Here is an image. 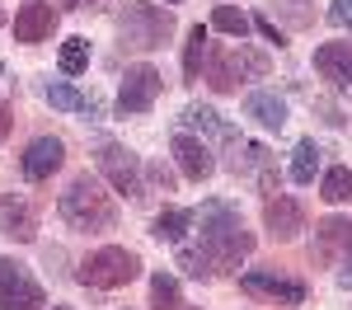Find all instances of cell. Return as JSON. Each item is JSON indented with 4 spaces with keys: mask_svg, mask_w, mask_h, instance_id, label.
<instances>
[{
    "mask_svg": "<svg viewBox=\"0 0 352 310\" xmlns=\"http://www.w3.org/2000/svg\"><path fill=\"white\" fill-rule=\"evenodd\" d=\"M202 80L212 85L217 94H230V89L244 80L240 47H207V71H202Z\"/></svg>",
    "mask_w": 352,
    "mask_h": 310,
    "instance_id": "7c38bea8",
    "label": "cell"
},
{
    "mask_svg": "<svg viewBox=\"0 0 352 310\" xmlns=\"http://www.w3.org/2000/svg\"><path fill=\"white\" fill-rule=\"evenodd\" d=\"M320 197H324V202H348V197H352V169H343V165L324 169V179H320Z\"/></svg>",
    "mask_w": 352,
    "mask_h": 310,
    "instance_id": "603a6c76",
    "label": "cell"
},
{
    "mask_svg": "<svg viewBox=\"0 0 352 310\" xmlns=\"http://www.w3.org/2000/svg\"><path fill=\"white\" fill-rule=\"evenodd\" d=\"M240 61H244V71H249V76H268V56H263V52L240 47Z\"/></svg>",
    "mask_w": 352,
    "mask_h": 310,
    "instance_id": "f1b7e54d",
    "label": "cell"
},
{
    "mask_svg": "<svg viewBox=\"0 0 352 310\" xmlns=\"http://www.w3.org/2000/svg\"><path fill=\"white\" fill-rule=\"evenodd\" d=\"M240 287L249 291V296H263V301H277V306H300V301H305V282L287 278V273H268V268L244 273Z\"/></svg>",
    "mask_w": 352,
    "mask_h": 310,
    "instance_id": "ba28073f",
    "label": "cell"
},
{
    "mask_svg": "<svg viewBox=\"0 0 352 310\" xmlns=\"http://www.w3.org/2000/svg\"><path fill=\"white\" fill-rule=\"evenodd\" d=\"M136 273H141V258H136L132 250H122V245H104V250H94L80 263V273H76V278H80L85 287L113 291V287H127Z\"/></svg>",
    "mask_w": 352,
    "mask_h": 310,
    "instance_id": "277c9868",
    "label": "cell"
},
{
    "mask_svg": "<svg viewBox=\"0 0 352 310\" xmlns=\"http://www.w3.org/2000/svg\"><path fill=\"white\" fill-rule=\"evenodd\" d=\"M174 268H184L188 278H197V282H207V278H221L217 273V263H212V254L202 250H192V245H174Z\"/></svg>",
    "mask_w": 352,
    "mask_h": 310,
    "instance_id": "ffe728a7",
    "label": "cell"
},
{
    "mask_svg": "<svg viewBox=\"0 0 352 310\" xmlns=\"http://www.w3.org/2000/svg\"><path fill=\"white\" fill-rule=\"evenodd\" d=\"M184 127H197V132H207V137H217V141H230L235 146V127L230 122H221V113L217 109H207V104H192L188 113H184Z\"/></svg>",
    "mask_w": 352,
    "mask_h": 310,
    "instance_id": "ac0fdd59",
    "label": "cell"
},
{
    "mask_svg": "<svg viewBox=\"0 0 352 310\" xmlns=\"http://www.w3.org/2000/svg\"><path fill=\"white\" fill-rule=\"evenodd\" d=\"M61 217H66V225H76V230L99 235V230H113L118 225V202H113V193L94 174H76L66 184V193H61Z\"/></svg>",
    "mask_w": 352,
    "mask_h": 310,
    "instance_id": "7a4b0ae2",
    "label": "cell"
},
{
    "mask_svg": "<svg viewBox=\"0 0 352 310\" xmlns=\"http://www.w3.org/2000/svg\"><path fill=\"white\" fill-rule=\"evenodd\" d=\"M146 174H151V184H160L164 193L174 188V174H169V169H164V165H151V169H146Z\"/></svg>",
    "mask_w": 352,
    "mask_h": 310,
    "instance_id": "d6a6232c",
    "label": "cell"
},
{
    "mask_svg": "<svg viewBox=\"0 0 352 310\" xmlns=\"http://www.w3.org/2000/svg\"><path fill=\"white\" fill-rule=\"evenodd\" d=\"M258 188H263L268 197H277L282 193V174H277L272 165H258Z\"/></svg>",
    "mask_w": 352,
    "mask_h": 310,
    "instance_id": "f546056e",
    "label": "cell"
},
{
    "mask_svg": "<svg viewBox=\"0 0 352 310\" xmlns=\"http://www.w3.org/2000/svg\"><path fill=\"white\" fill-rule=\"evenodd\" d=\"M10 127H14V113H10V104H0V141L10 137Z\"/></svg>",
    "mask_w": 352,
    "mask_h": 310,
    "instance_id": "836d02e7",
    "label": "cell"
},
{
    "mask_svg": "<svg viewBox=\"0 0 352 310\" xmlns=\"http://www.w3.org/2000/svg\"><path fill=\"white\" fill-rule=\"evenodd\" d=\"M52 310H71V306H52Z\"/></svg>",
    "mask_w": 352,
    "mask_h": 310,
    "instance_id": "8d00e7d4",
    "label": "cell"
},
{
    "mask_svg": "<svg viewBox=\"0 0 352 310\" xmlns=\"http://www.w3.org/2000/svg\"><path fill=\"white\" fill-rule=\"evenodd\" d=\"M192 221L202 225L197 235H202V250L212 254V263H217V273H230V268H240L244 254H254V235L244 230L240 212L230 207V202H202L197 212H192Z\"/></svg>",
    "mask_w": 352,
    "mask_h": 310,
    "instance_id": "6da1fadb",
    "label": "cell"
},
{
    "mask_svg": "<svg viewBox=\"0 0 352 310\" xmlns=\"http://www.w3.org/2000/svg\"><path fill=\"white\" fill-rule=\"evenodd\" d=\"M47 301L19 258H0V310H38Z\"/></svg>",
    "mask_w": 352,
    "mask_h": 310,
    "instance_id": "8992f818",
    "label": "cell"
},
{
    "mask_svg": "<svg viewBox=\"0 0 352 310\" xmlns=\"http://www.w3.org/2000/svg\"><path fill=\"white\" fill-rule=\"evenodd\" d=\"M174 160H179V169H184V179H192V184H202L212 169H217V160H212V151H207V141L188 137V132H179L174 137Z\"/></svg>",
    "mask_w": 352,
    "mask_h": 310,
    "instance_id": "5bb4252c",
    "label": "cell"
},
{
    "mask_svg": "<svg viewBox=\"0 0 352 310\" xmlns=\"http://www.w3.org/2000/svg\"><path fill=\"white\" fill-rule=\"evenodd\" d=\"M0 19H5V14H0Z\"/></svg>",
    "mask_w": 352,
    "mask_h": 310,
    "instance_id": "ab89813d",
    "label": "cell"
},
{
    "mask_svg": "<svg viewBox=\"0 0 352 310\" xmlns=\"http://www.w3.org/2000/svg\"><path fill=\"white\" fill-rule=\"evenodd\" d=\"M47 104L61 113H85V94L76 89V85H66V80H52L47 85Z\"/></svg>",
    "mask_w": 352,
    "mask_h": 310,
    "instance_id": "d4e9b609",
    "label": "cell"
},
{
    "mask_svg": "<svg viewBox=\"0 0 352 310\" xmlns=\"http://www.w3.org/2000/svg\"><path fill=\"white\" fill-rule=\"evenodd\" d=\"M244 118L263 122L268 132H282L287 127V99H277L272 89H254V94H244Z\"/></svg>",
    "mask_w": 352,
    "mask_h": 310,
    "instance_id": "e0dca14e",
    "label": "cell"
},
{
    "mask_svg": "<svg viewBox=\"0 0 352 310\" xmlns=\"http://www.w3.org/2000/svg\"><path fill=\"white\" fill-rule=\"evenodd\" d=\"M52 33H56V10L43 5V0H28L24 10L14 14V38L28 43V47H33V43H47Z\"/></svg>",
    "mask_w": 352,
    "mask_h": 310,
    "instance_id": "4fadbf2b",
    "label": "cell"
},
{
    "mask_svg": "<svg viewBox=\"0 0 352 310\" xmlns=\"http://www.w3.org/2000/svg\"><path fill=\"white\" fill-rule=\"evenodd\" d=\"M212 28H217V33H230V38H244V33L254 28V19H249L244 10H235V5H217V10H212Z\"/></svg>",
    "mask_w": 352,
    "mask_h": 310,
    "instance_id": "7402d4cb",
    "label": "cell"
},
{
    "mask_svg": "<svg viewBox=\"0 0 352 310\" xmlns=\"http://www.w3.org/2000/svg\"><path fill=\"white\" fill-rule=\"evenodd\" d=\"M188 225H192V212H184V207H164L160 217H155V225H151V235L164 240V245H184Z\"/></svg>",
    "mask_w": 352,
    "mask_h": 310,
    "instance_id": "d6986e66",
    "label": "cell"
},
{
    "mask_svg": "<svg viewBox=\"0 0 352 310\" xmlns=\"http://www.w3.org/2000/svg\"><path fill=\"white\" fill-rule=\"evenodd\" d=\"M254 28H258V33H263V38H268V43H277V47H287V38H282V28L272 24L268 14H258V19H254Z\"/></svg>",
    "mask_w": 352,
    "mask_h": 310,
    "instance_id": "1f68e13d",
    "label": "cell"
},
{
    "mask_svg": "<svg viewBox=\"0 0 352 310\" xmlns=\"http://www.w3.org/2000/svg\"><path fill=\"white\" fill-rule=\"evenodd\" d=\"M164 89V76L155 71V66H132L127 76H122V89H118V113H146L155 99H160Z\"/></svg>",
    "mask_w": 352,
    "mask_h": 310,
    "instance_id": "52a82bcc",
    "label": "cell"
},
{
    "mask_svg": "<svg viewBox=\"0 0 352 310\" xmlns=\"http://www.w3.org/2000/svg\"><path fill=\"white\" fill-rule=\"evenodd\" d=\"M94 165H99V174L113 184V193L141 197V160H136V151L118 146V141H99V146H94Z\"/></svg>",
    "mask_w": 352,
    "mask_h": 310,
    "instance_id": "5b68a950",
    "label": "cell"
},
{
    "mask_svg": "<svg viewBox=\"0 0 352 310\" xmlns=\"http://www.w3.org/2000/svg\"><path fill=\"white\" fill-rule=\"evenodd\" d=\"M109 0H80V10H104Z\"/></svg>",
    "mask_w": 352,
    "mask_h": 310,
    "instance_id": "d590c367",
    "label": "cell"
},
{
    "mask_svg": "<svg viewBox=\"0 0 352 310\" xmlns=\"http://www.w3.org/2000/svg\"><path fill=\"white\" fill-rule=\"evenodd\" d=\"M315 169H320V146L315 141H300L296 160H292V179L296 184H315Z\"/></svg>",
    "mask_w": 352,
    "mask_h": 310,
    "instance_id": "cb8c5ba5",
    "label": "cell"
},
{
    "mask_svg": "<svg viewBox=\"0 0 352 310\" xmlns=\"http://www.w3.org/2000/svg\"><path fill=\"white\" fill-rule=\"evenodd\" d=\"M315 258L333 263V258H352V221L348 217H324L315 225Z\"/></svg>",
    "mask_w": 352,
    "mask_h": 310,
    "instance_id": "8fae6325",
    "label": "cell"
},
{
    "mask_svg": "<svg viewBox=\"0 0 352 310\" xmlns=\"http://www.w3.org/2000/svg\"><path fill=\"white\" fill-rule=\"evenodd\" d=\"M0 71H5V66H0Z\"/></svg>",
    "mask_w": 352,
    "mask_h": 310,
    "instance_id": "f35d334b",
    "label": "cell"
},
{
    "mask_svg": "<svg viewBox=\"0 0 352 310\" xmlns=\"http://www.w3.org/2000/svg\"><path fill=\"white\" fill-rule=\"evenodd\" d=\"M263 225L272 230V240H296L300 230H305V207H300L296 197L277 193V197H268V207H263Z\"/></svg>",
    "mask_w": 352,
    "mask_h": 310,
    "instance_id": "30bf717a",
    "label": "cell"
},
{
    "mask_svg": "<svg viewBox=\"0 0 352 310\" xmlns=\"http://www.w3.org/2000/svg\"><path fill=\"white\" fill-rule=\"evenodd\" d=\"M315 71L333 80L338 89H352V43H320L315 47Z\"/></svg>",
    "mask_w": 352,
    "mask_h": 310,
    "instance_id": "2e32d148",
    "label": "cell"
},
{
    "mask_svg": "<svg viewBox=\"0 0 352 310\" xmlns=\"http://www.w3.org/2000/svg\"><path fill=\"white\" fill-rule=\"evenodd\" d=\"M151 306L155 310H179V282L169 273H155L151 278Z\"/></svg>",
    "mask_w": 352,
    "mask_h": 310,
    "instance_id": "484cf974",
    "label": "cell"
},
{
    "mask_svg": "<svg viewBox=\"0 0 352 310\" xmlns=\"http://www.w3.org/2000/svg\"><path fill=\"white\" fill-rule=\"evenodd\" d=\"M118 38L132 52H155L174 38V14L164 5H151V0H127L122 19H118Z\"/></svg>",
    "mask_w": 352,
    "mask_h": 310,
    "instance_id": "3957f363",
    "label": "cell"
},
{
    "mask_svg": "<svg viewBox=\"0 0 352 310\" xmlns=\"http://www.w3.org/2000/svg\"><path fill=\"white\" fill-rule=\"evenodd\" d=\"M164 5H179V0H164Z\"/></svg>",
    "mask_w": 352,
    "mask_h": 310,
    "instance_id": "74e56055",
    "label": "cell"
},
{
    "mask_svg": "<svg viewBox=\"0 0 352 310\" xmlns=\"http://www.w3.org/2000/svg\"><path fill=\"white\" fill-rule=\"evenodd\" d=\"M61 160H66V146H61L56 137H38L24 151V179L43 184V179H52L56 169H61Z\"/></svg>",
    "mask_w": 352,
    "mask_h": 310,
    "instance_id": "9a60e30c",
    "label": "cell"
},
{
    "mask_svg": "<svg viewBox=\"0 0 352 310\" xmlns=\"http://www.w3.org/2000/svg\"><path fill=\"white\" fill-rule=\"evenodd\" d=\"M338 287H348V291H352V258H343V268H338Z\"/></svg>",
    "mask_w": 352,
    "mask_h": 310,
    "instance_id": "e575fe53",
    "label": "cell"
},
{
    "mask_svg": "<svg viewBox=\"0 0 352 310\" xmlns=\"http://www.w3.org/2000/svg\"><path fill=\"white\" fill-rule=\"evenodd\" d=\"M240 151L244 155H235V174H240V169H254V165H268V151H263L258 141H244Z\"/></svg>",
    "mask_w": 352,
    "mask_h": 310,
    "instance_id": "83f0119b",
    "label": "cell"
},
{
    "mask_svg": "<svg viewBox=\"0 0 352 310\" xmlns=\"http://www.w3.org/2000/svg\"><path fill=\"white\" fill-rule=\"evenodd\" d=\"M329 19L338 28H352V0H329Z\"/></svg>",
    "mask_w": 352,
    "mask_h": 310,
    "instance_id": "4dcf8cb0",
    "label": "cell"
},
{
    "mask_svg": "<svg viewBox=\"0 0 352 310\" xmlns=\"http://www.w3.org/2000/svg\"><path fill=\"white\" fill-rule=\"evenodd\" d=\"M85 66H89V43L85 38H66L61 43V71L66 76H80Z\"/></svg>",
    "mask_w": 352,
    "mask_h": 310,
    "instance_id": "4316f807",
    "label": "cell"
},
{
    "mask_svg": "<svg viewBox=\"0 0 352 310\" xmlns=\"http://www.w3.org/2000/svg\"><path fill=\"white\" fill-rule=\"evenodd\" d=\"M0 235L5 240H19V245H33L38 240V217L19 193H0Z\"/></svg>",
    "mask_w": 352,
    "mask_h": 310,
    "instance_id": "9c48e42d",
    "label": "cell"
},
{
    "mask_svg": "<svg viewBox=\"0 0 352 310\" xmlns=\"http://www.w3.org/2000/svg\"><path fill=\"white\" fill-rule=\"evenodd\" d=\"M207 66V28L197 24L188 28V43H184V80H197Z\"/></svg>",
    "mask_w": 352,
    "mask_h": 310,
    "instance_id": "44dd1931",
    "label": "cell"
}]
</instances>
